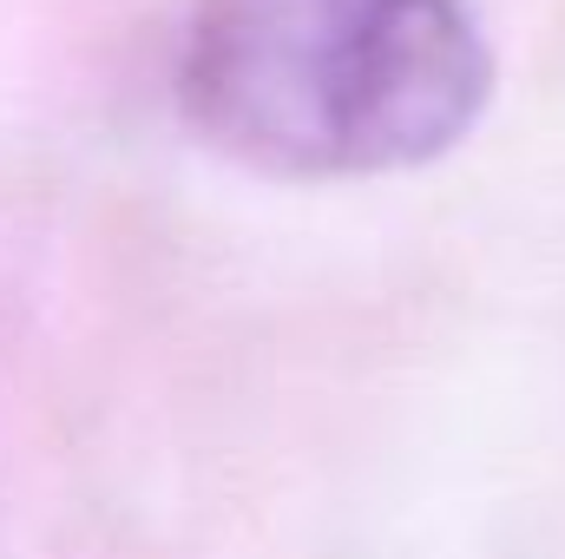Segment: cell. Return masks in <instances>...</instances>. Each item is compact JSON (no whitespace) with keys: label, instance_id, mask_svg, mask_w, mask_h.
I'll use <instances>...</instances> for the list:
<instances>
[{"label":"cell","instance_id":"cell-1","mask_svg":"<svg viewBox=\"0 0 565 559\" xmlns=\"http://www.w3.org/2000/svg\"><path fill=\"white\" fill-rule=\"evenodd\" d=\"M493 53L467 0H198L178 99L264 178H382L473 133Z\"/></svg>","mask_w":565,"mask_h":559}]
</instances>
